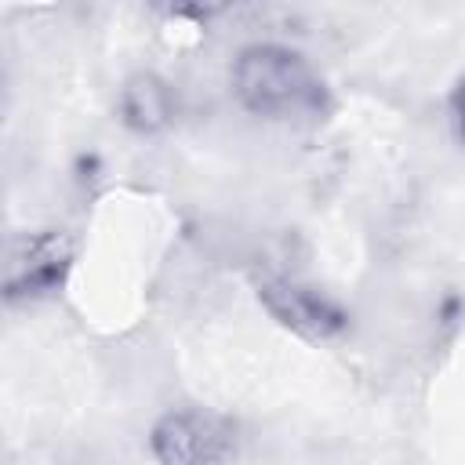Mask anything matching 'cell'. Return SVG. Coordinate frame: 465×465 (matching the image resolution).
<instances>
[{
  "instance_id": "4",
  "label": "cell",
  "mask_w": 465,
  "mask_h": 465,
  "mask_svg": "<svg viewBox=\"0 0 465 465\" xmlns=\"http://www.w3.org/2000/svg\"><path fill=\"white\" fill-rule=\"evenodd\" d=\"M149 447L156 465H214L229 447V425L207 411H167L153 432Z\"/></svg>"
},
{
  "instance_id": "2",
  "label": "cell",
  "mask_w": 465,
  "mask_h": 465,
  "mask_svg": "<svg viewBox=\"0 0 465 465\" xmlns=\"http://www.w3.org/2000/svg\"><path fill=\"white\" fill-rule=\"evenodd\" d=\"M73 269V243L58 229L22 232L7 247L4 262V294L7 302L22 298H44L65 283Z\"/></svg>"
},
{
  "instance_id": "3",
  "label": "cell",
  "mask_w": 465,
  "mask_h": 465,
  "mask_svg": "<svg viewBox=\"0 0 465 465\" xmlns=\"http://www.w3.org/2000/svg\"><path fill=\"white\" fill-rule=\"evenodd\" d=\"M258 302L269 309L272 320H280L305 341H331L345 327V312L334 298L287 276H265L258 283Z\"/></svg>"
},
{
  "instance_id": "1",
  "label": "cell",
  "mask_w": 465,
  "mask_h": 465,
  "mask_svg": "<svg viewBox=\"0 0 465 465\" xmlns=\"http://www.w3.org/2000/svg\"><path fill=\"white\" fill-rule=\"evenodd\" d=\"M232 94L262 120H323L331 91L312 62L283 44H247L232 62Z\"/></svg>"
},
{
  "instance_id": "5",
  "label": "cell",
  "mask_w": 465,
  "mask_h": 465,
  "mask_svg": "<svg viewBox=\"0 0 465 465\" xmlns=\"http://www.w3.org/2000/svg\"><path fill=\"white\" fill-rule=\"evenodd\" d=\"M120 116L134 131H156L171 120V87L153 73H138L120 91Z\"/></svg>"
},
{
  "instance_id": "6",
  "label": "cell",
  "mask_w": 465,
  "mask_h": 465,
  "mask_svg": "<svg viewBox=\"0 0 465 465\" xmlns=\"http://www.w3.org/2000/svg\"><path fill=\"white\" fill-rule=\"evenodd\" d=\"M450 116H454V127H458V134H461V142H465V76L454 84V91H450Z\"/></svg>"
}]
</instances>
